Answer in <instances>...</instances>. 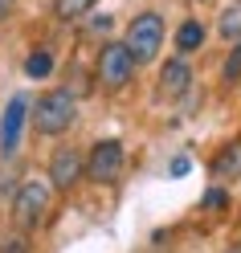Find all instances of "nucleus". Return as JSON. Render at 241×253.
<instances>
[{
    "label": "nucleus",
    "mask_w": 241,
    "mask_h": 253,
    "mask_svg": "<svg viewBox=\"0 0 241 253\" xmlns=\"http://www.w3.org/2000/svg\"><path fill=\"white\" fill-rule=\"evenodd\" d=\"M78 119V98H74V90L66 86H57V90H45L37 106H33V126H37V135H66L70 126Z\"/></svg>",
    "instance_id": "f257e3e1"
},
{
    "label": "nucleus",
    "mask_w": 241,
    "mask_h": 253,
    "mask_svg": "<svg viewBox=\"0 0 241 253\" xmlns=\"http://www.w3.org/2000/svg\"><path fill=\"white\" fill-rule=\"evenodd\" d=\"M123 45L131 49L135 66L155 61L159 45H164V17H159V12H139V17H131V25H127V33H123Z\"/></svg>",
    "instance_id": "f03ea898"
},
{
    "label": "nucleus",
    "mask_w": 241,
    "mask_h": 253,
    "mask_svg": "<svg viewBox=\"0 0 241 253\" xmlns=\"http://www.w3.org/2000/svg\"><path fill=\"white\" fill-rule=\"evenodd\" d=\"M94 78H98V86L102 90H123L127 82L135 78V57L131 49H127L123 41H106L102 49H98V61H94Z\"/></svg>",
    "instance_id": "7ed1b4c3"
},
{
    "label": "nucleus",
    "mask_w": 241,
    "mask_h": 253,
    "mask_svg": "<svg viewBox=\"0 0 241 253\" xmlns=\"http://www.w3.org/2000/svg\"><path fill=\"white\" fill-rule=\"evenodd\" d=\"M53 204V184H41V180H29L21 184V192L12 196V220H17V229H37L45 212H49Z\"/></svg>",
    "instance_id": "20e7f679"
},
{
    "label": "nucleus",
    "mask_w": 241,
    "mask_h": 253,
    "mask_svg": "<svg viewBox=\"0 0 241 253\" xmlns=\"http://www.w3.org/2000/svg\"><path fill=\"white\" fill-rule=\"evenodd\" d=\"M123 160H127V151H123L119 139H98L86 155V176L94 184H115L119 171H123Z\"/></svg>",
    "instance_id": "39448f33"
},
{
    "label": "nucleus",
    "mask_w": 241,
    "mask_h": 253,
    "mask_svg": "<svg viewBox=\"0 0 241 253\" xmlns=\"http://www.w3.org/2000/svg\"><path fill=\"white\" fill-rule=\"evenodd\" d=\"M82 176H86V155H78V147H57L53 160H49V184H53V192H74Z\"/></svg>",
    "instance_id": "423d86ee"
},
{
    "label": "nucleus",
    "mask_w": 241,
    "mask_h": 253,
    "mask_svg": "<svg viewBox=\"0 0 241 253\" xmlns=\"http://www.w3.org/2000/svg\"><path fill=\"white\" fill-rule=\"evenodd\" d=\"M25 119H29V106H25V98H12L8 106H4V123H0V155H8L21 147V131H25Z\"/></svg>",
    "instance_id": "0eeeda50"
},
{
    "label": "nucleus",
    "mask_w": 241,
    "mask_h": 253,
    "mask_svg": "<svg viewBox=\"0 0 241 253\" xmlns=\"http://www.w3.org/2000/svg\"><path fill=\"white\" fill-rule=\"evenodd\" d=\"M192 86V66L184 61V53L180 57H172V61H164V70H159V98H180V94Z\"/></svg>",
    "instance_id": "6e6552de"
},
{
    "label": "nucleus",
    "mask_w": 241,
    "mask_h": 253,
    "mask_svg": "<svg viewBox=\"0 0 241 253\" xmlns=\"http://www.w3.org/2000/svg\"><path fill=\"white\" fill-rule=\"evenodd\" d=\"M213 176H217L221 184L241 176V139H233V143H225V147L217 151V160H213Z\"/></svg>",
    "instance_id": "1a4fd4ad"
},
{
    "label": "nucleus",
    "mask_w": 241,
    "mask_h": 253,
    "mask_svg": "<svg viewBox=\"0 0 241 253\" xmlns=\"http://www.w3.org/2000/svg\"><path fill=\"white\" fill-rule=\"evenodd\" d=\"M204 45V25L200 21H184L180 29H176V49L180 53H196Z\"/></svg>",
    "instance_id": "9d476101"
},
{
    "label": "nucleus",
    "mask_w": 241,
    "mask_h": 253,
    "mask_svg": "<svg viewBox=\"0 0 241 253\" xmlns=\"http://www.w3.org/2000/svg\"><path fill=\"white\" fill-rule=\"evenodd\" d=\"M94 8V0H53V17L57 21H82Z\"/></svg>",
    "instance_id": "9b49d317"
},
{
    "label": "nucleus",
    "mask_w": 241,
    "mask_h": 253,
    "mask_svg": "<svg viewBox=\"0 0 241 253\" xmlns=\"http://www.w3.org/2000/svg\"><path fill=\"white\" fill-rule=\"evenodd\" d=\"M49 70H53V57L45 53V49L29 53V61H25V74H29V78H49Z\"/></svg>",
    "instance_id": "f8f14e48"
},
{
    "label": "nucleus",
    "mask_w": 241,
    "mask_h": 253,
    "mask_svg": "<svg viewBox=\"0 0 241 253\" xmlns=\"http://www.w3.org/2000/svg\"><path fill=\"white\" fill-rule=\"evenodd\" d=\"M221 33L229 37V41H237V33H241V8H229V12H225V21H221Z\"/></svg>",
    "instance_id": "ddd939ff"
},
{
    "label": "nucleus",
    "mask_w": 241,
    "mask_h": 253,
    "mask_svg": "<svg viewBox=\"0 0 241 253\" xmlns=\"http://www.w3.org/2000/svg\"><path fill=\"white\" fill-rule=\"evenodd\" d=\"M237 78H241V41L233 45L229 61H225V82H237Z\"/></svg>",
    "instance_id": "4468645a"
},
{
    "label": "nucleus",
    "mask_w": 241,
    "mask_h": 253,
    "mask_svg": "<svg viewBox=\"0 0 241 253\" xmlns=\"http://www.w3.org/2000/svg\"><path fill=\"white\" fill-rule=\"evenodd\" d=\"M200 204H204V209H225V204H229V196H225V188H208Z\"/></svg>",
    "instance_id": "2eb2a0df"
},
{
    "label": "nucleus",
    "mask_w": 241,
    "mask_h": 253,
    "mask_svg": "<svg viewBox=\"0 0 241 253\" xmlns=\"http://www.w3.org/2000/svg\"><path fill=\"white\" fill-rule=\"evenodd\" d=\"M8 241H12V245H0V253H25V249H29L21 233H17V237H8Z\"/></svg>",
    "instance_id": "dca6fc26"
},
{
    "label": "nucleus",
    "mask_w": 241,
    "mask_h": 253,
    "mask_svg": "<svg viewBox=\"0 0 241 253\" xmlns=\"http://www.w3.org/2000/svg\"><path fill=\"white\" fill-rule=\"evenodd\" d=\"M180 171H188V160L180 155V160H172V176H180Z\"/></svg>",
    "instance_id": "f3484780"
},
{
    "label": "nucleus",
    "mask_w": 241,
    "mask_h": 253,
    "mask_svg": "<svg viewBox=\"0 0 241 253\" xmlns=\"http://www.w3.org/2000/svg\"><path fill=\"white\" fill-rule=\"evenodd\" d=\"M12 4H17V0H0V21H4L8 12H12Z\"/></svg>",
    "instance_id": "a211bd4d"
}]
</instances>
